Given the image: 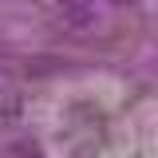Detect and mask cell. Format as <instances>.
<instances>
[{
	"label": "cell",
	"instance_id": "6da1fadb",
	"mask_svg": "<svg viewBox=\"0 0 158 158\" xmlns=\"http://www.w3.org/2000/svg\"><path fill=\"white\" fill-rule=\"evenodd\" d=\"M56 24L63 28V32H75V36H83V32H95L99 28V8L95 0H63V4H56Z\"/></svg>",
	"mask_w": 158,
	"mask_h": 158
}]
</instances>
